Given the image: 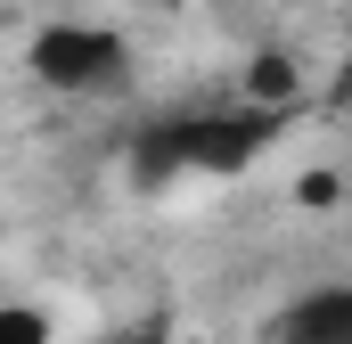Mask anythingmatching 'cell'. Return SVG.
Returning a JSON list of instances; mask_svg holds the SVG:
<instances>
[{
    "label": "cell",
    "mask_w": 352,
    "mask_h": 344,
    "mask_svg": "<svg viewBox=\"0 0 352 344\" xmlns=\"http://www.w3.org/2000/svg\"><path fill=\"white\" fill-rule=\"evenodd\" d=\"M98 344H164V328H107Z\"/></svg>",
    "instance_id": "8992f818"
},
{
    "label": "cell",
    "mask_w": 352,
    "mask_h": 344,
    "mask_svg": "<svg viewBox=\"0 0 352 344\" xmlns=\"http://www.w3.org/2000/svg\"><path fill=\"white\" fill-rule=\"evenodd\" d=\"M25 74L58 98H107V90L131 83V41L115 25H82V17H58L25 41Z\"/></svg>",
    "instance_id": "7a4b0ae2"
},
{
    "label": "cell",
    "mask_w": 352,
    "mask_h": 344,
    "mask_svg": "<svg viewBox=\"0 0 352 344\" xmlns=\"http://www.w3.org/2000/svg\"><path fill=\"white\" fill-rule=\"evenodd\" d=\"M0 246H8V222H0Z\"/></svg>",
    "instance_id": "ba28073f"
},
{
    "label": "cell",
    "mask_w": 352,
    "mask_h": 344,
    "mask_svg": "<svg viewBox=\"0 0 352 344\" xmlns=\"http://www.w3.org/2000/svg\"><path fill=\"white\" fill-rule=\"evenodd\" d=\"M278 131H287L278 107H205V115H173V123H156V131L131 148V172H140V180H180V172L238 180V172H254V156H263Z\"/></svg>",
    "instance_id": "6da1fadb"
},
{
    "label": "cell",
    "mask_w": 352,
    "mask_h": 344,
    "mask_svg": "<svg viewBox=\"0 0 352 344\" xmlns=\"http://www.w3.org/2000/svg\"><path fill=\"white\" fill-rule=\"evenodd\" d=\"M0 344H58L50 303H0Z\"/></svg>",
    "instance_id": "5b68a950"
},
{
    "label": "cell",
    "mask_w": 352,
    "mask_h": 344,
    "mask_svg": "<svg viewBox=\"0 0 352 344\" xmlns=\"http://www.w3.org/2000/svg\"><path fill=\"white\" fill-rule=\"evenodd\" d=\"M238 90H246V107H278V115H295V98H303V66L270 41V50H254V58H246Z\"/></svg>",
    "instance_id": "277c9868"
},
{
    "label": "cell",
    "mask_w": 352,
    "mask_h": 344,
    "mask_svg": "<svg viewBox=\"0 0 352 344\" xmlns=\"http://www.w3.org/2000/svg\"><path fill=\"white\" fill-rule=\"evenodd\" d=\"M270 344H352V287H311L278 312Z\"/></svg>",
    "instance_id": "3957f363"
},
{
    "label": "cell",
    "mask_w": 352,
    "mask_h": 344,
    "mask_svg": "<svg viewBox=\"0 0 352 344\" xmlns=\"http://www.w3.org/2000/svg\"><path fill=\"white\" fill-rule=\"evenodd\" d=\"M336 98H344V115H352V66H344V83H336Z\"/></svg>",
    "instance_id": "52a82bcc"
}]
</instances>
